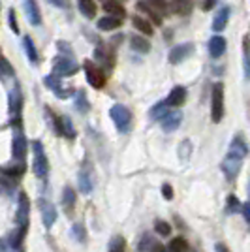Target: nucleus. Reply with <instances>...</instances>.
<instances>
[{
	"instance_id": "obj_13",
	"label": "nucleus",
	"mask_w": 250,
	"mask_h": 252,
	"mask_svg": "<svg viewBox=\"0 0 250 252\" xmlns=\"http://www.w3.org/2000/svg\"><path fill=\"white\" fill-rule=\"evenodd\" d=\"M29 213H31V201L29 198L21 194L19 196V213H17V219L21 224V230H27V224H29Z\"/></svg>"
},
{
	"instance_id": "obj_36",
	"label": "nucleus",
	"mask_w": 250,
	"mask_h": 252,
	"mask_svg": "<svg viewBox=\"0 0 250 252\" xmlns=\"http://www.w3.org/2000/svg\"><path fill=\"white\" fill-rule=\"evenodd\" d=\"M62 126H64V136L66 137H75V130L72 126V121L68 117H62Z\"/></svg>"
},
{
	"instance_id": "obj_47",
	"label": "nucleus",
	"mask_w": 250,
	"mask_h": 252,
	"mask_svg": "<svg viewBox=\"0 0 250 252\" xmlns=\"http://www.w3.org/2000/svg\"><path fill=\"white\" fill-rule=\"evenodd\" d=\"M119 2H121V0H119Z\"/></svg>"
},
{
	"instance_id": "obj_40",
	"label": "nucleus",
	"mask_w": 250,
	"mask_h": 252,
	"mask_svg": "<svg viewBox=\"0 0 250 252\" xmlns=\"http://www.w3.org/2000/svg\"><path fill=\"white\" fill-rule=\"evenodd\" d=\"M162 194H164V198L166 200H171L173 198V189H171V185H162Z\"/></svg>"
},
{
	"instance_id": "obj_9",
	"label": "nucleus",
	"mask_w": 250,
	"mask_h": 252,
	"mask_svg": "<svg viewBox=\"0 0 250 252\" xmlns=\"http://www.w3.org/2000/svg\"><path fill=\"white\" fill-rule=\"evenodd\" d=\"M194 53V45L192 43H183V45H175L171 51H169V63L171 64H179L183 63L185 59H187L188 55H192Z\"/></svg>"
},
{
	"instance_id": "obj_29",
	"label": "nucleus",
	"mask_w": 250,
	"mask_h": 252,
	"mask_svg": "<svg viewBox=\"0 0 250 252\" xmlns=\"http://www.w3.org/2000/svg\"><path fill=\"white\" fill-rule=\"evenodd\" d=\"M23 47H25V53H27V57L31 59V63H38V51H36V45L32 42L29 36H25V40H23Z\"/></svg>"
},
{
	"instance_id": "obj_15",
	"label": "nucleus",
	"mask_w": 250,
	"mask_h": 252,
	"mask_svg": "<svg viewBox=\"0 0 250 252\" xmlns=\"http://www.w3.org/2000/svg\"><path fill=\"white\" fill-rule=\"evenodd\" d=\"M104 10L107 15L111 17H117V19H125L126 17V10L125 6L119 2V0H105L104 2Z\"/></svg>"
},
{
	"instance_id": "obj_39",
	"label": "nucleus",
	"mask_w": 250,
	"mask_h": 252,
	"mask_svg": "<svg viewBox=\"0 0 250 252\" xmlns=\"http://www.w3.org/2000/svg\"><path fill=\"white\" fill-rule=\"evenodd\" d=\"M8 19H10V27H11V31L15 32H19V25H17V19H15V11L13 10H10L8 11Z\"/></svg>"
},
{
	"instance_id": "obj_23",
	"label": "nucleus",
	"mask_w": 250,
	"mask_h": 252,
	"mask_svg": "<svg viewBox=\"0 0 250 252\" xmlns=\"http://www.w3.org/2000/svg\"><path fill=\"white\" fill-rule=\"evenodd\" d=\"M94 183H93V177H91V171L89 169H83V171H79V189L83 194H89L91 190H93Z\"/></svg>"
},
{
	"instance_id": "obj_11",
	"label": "nucleus",
	"mask_w": 250,
	"mask_h": 252,
	"mask_svg": "<svg viewBox=\"0 0 250 252\" xmlns=\"http://www.w3.org/2000/svg\"><path fill=\"white\" fill-rule=\"evenodd\" d=\"M187 102V89L185 87H173L171 91H169V94L166 98V105L169 107H181V105Z\"/></svg>"
},
{
	"instance_id": "obj_6",
	"label": "nucleus",
	"mask_w": 250,
	"mask_h": 252,
	"mask_svg": "<svg viewBox=\"0 0 250 252\" xmlns=\"http://www.w3.org/2000/svg\"><path fill=\"white\" fill-rule=\"evenodd\" d=\"M79 70V66L75 61L68 59V57H59L55 59V64H53V74L59 75V77H68V75L75 74Z\"/></svg>"
},
{
	"instance_id": "obj_12",
	"label": "nucleus",
	"mask_w": 250,
	"mask_h": 252,
	"mask_svg": "<svg viewBox=\"0 0 250 252\" xmlns=\"http://www.w3.org/2000/svg\"><path fill=\"white\" fill-rule=\"evenodd\" d=\"M228 155H231V157L235 158H243L249 155V147H247V143H245V139L241 136H235L233 137V141L229 143V153Z\"/></svg>"
},
{
	"instance_id": "obj_1",
	"label": "nucleus",
	"mask_w": 250,
	"mask_h": 252,
	"mask_svg": "<svg viewBox=\"0 0 250 252\" xmlns=\"http://www.w3.org/2000/svg\"><path fill=\"white\" fill-rule=\"evenodd\" d=\"M109 115H111V121L115 123L119 132H123V134L130 132V128H132V113H130V109L126 105H113L109 109Z\"/></svg>"
},
{
	"instance_id": "obj_7",
	"label": "nucleus",
	"mask_w": 250,
	"mask_h": 252,
	"mask_svg": "<svg viewBox=\"0 0 250 252\" xmlns=\"http://www.w3.org/2000/svg\"><path fill=\"white\" fill-rule=\"evenodd\" d=\"M241 164H243V160L241 158H235L228 155V157L224 158V162H222V171H224V175L228 181H235L237 175H239L241 171Z\"/></svg>"
},
{
	"instance_id": "obj_5",
	"label": "nucleus",
	"mask_w": 250,
	"mask_h": 252,
	"mask_svg": "<svg viewBox=\"0 0 250 252\" xmlns=\"http://www.w3.org/2000/svg\"><path fill=\"white\" fill-rule=\"evenodd\" d=\"M11 149H13V158L23 166L27 153H29V143H27V137L21 132V128L17 132H13V141H11Z\"/></svg>"
},
{
	"instance_id": "obj_18",
	"label": "nucleus",
	"mask_w": 250,
	"mask_h": 252,
	"mask_svg": "<svg viewBox=\"0 0 250 252\" xmlns=\"http://www.w3.org/2000/svg\"><path fill=\"white\" fill-rule=\"evenodd\" d=\"M121 25H123V19H117V17H111V15H105L102 19H98V29L104 32L117 31Z\"/></svg>"
},
{
	"instance_id": "obj_32",
	"label": "nucleus",
	"mask_w": 250,
	"mask_h": 252,
	"mask_svg": "<svg viewBox=\"0 0 250 252\" xmlns=\"http://www.w3.org/2000/svg\"><path fill=\"white\" fill-rule=\"evenodd\" d=\"M167 113V105L166 102H158L156 105H153L151 107V111H149V115H151V119H155V121H160L162 117Z\"/></svg>"
},
{
	"instance_id": "obj_26",
	"label": "nucleus",
	"mask_w": 250,
	"mask_h": 252,
	"mask_svg": "<svg viewBox=\"0 0 250 252\" xmlns=\"http://www.w3.org/2000/svg\"><path fill=\"white\" fill-rule=\"evenodd\" d=\"M137 10L143 11V13H147V15L153 19V23H156V25H162V15H160V13H158L155 8H151V6L147 4L145 0H143V2H137Z\"/></svg>"
},
{
	"instance_id": "obj_31",
	"label": "nucleus",
	"mask_w": 250,
	"mask_h": 252,
	"mask_svg": "<svg viewBox=\"0 0 250 252\" xmlns=\"http://www.w3.org/2000/svg\"><path fill=\"white\" fill-rule=\"evenodd\" d=\"M75 107H77V111H81V113H87L89 107H91V104H89V100H87V96H85L83 91H77V93H75Z\"/></svg>"
},
{
	"instance_id": "obj_33",
	"label": "nucleus",
	"mask_w": 250,
	"mask_h": 252,
	"mask_svg": "<svg viewBox=\"0 0 250 252\" xmlns=\"http://www.w3.org/2000/svg\"><path fill=\"white\" fill-rule=\"evenodd\" d=\"M145 2L151 6V8H155L160 15H166L167 11H169V6H167L166 0H145Z\"/></svg>"
},
{
	"instance_id": "obj_3",
	"label": "nucleus",
	"mask_w": 250,
	"mask_h": 252,
	"mask_svg": "<svg viewBox=\"0 0 250 252\" xmlns=\"http://www.w3.org/2000/svg\"><path fill=\"white\" fill-rule=\"evenodd\" d=\"M224 117V85L217 83L211 94V119L213 123H220Z\"/></svg>"
},
{
	"instance_id": "obj_43",
	"label": "nucleus",
	"mask_w": 250,
	"mask_h": 252,
	"mask_svg": "<svg viewBox=\"0 0 250 252\" xmlns=\"http://www.w3.org/2000/svg\"><path fill=\"white\" fill-rule=\"evenodd\" d=\"M153 252H167L162 245H155V249H153Z\"/></svg>"
},
{
	"instance_id": "obj_42",
	"label": "nucleus",
	"mask_w": 250,
	"mask_h": 252,
	"mask_svg": "<svg viewBox=\"0 0 250 252\" xmlns=\"http://www.w3.org/2000/svg\"><path fill=\"white\" fill-rule=\"evenodd\" d=\"M215 4H217V0H205V4H203V10H211Z\"/></svg>"
},
{
	"instance_id": "obj_37",
	"label": "nucleus",
	"mask_w": 250,
	"mask_h": 252,
	"mask_svg": "<svg viewBox=\"0 0 250 252\" xmlns=\"http://www.w3.org/2000/svg\"><path fill=\"white\" fill-rule=\"evenodd\" d=\"M0 74H4L6 77L13 75V68H11L10 63H8L4 57H0Z\"/></svg>"
},
{
	"instance_id": "obj_38",
	"label": "nucleus",
	"mask_w": 250,
	"mask_h": 252,
	"mask_svg": "<svg viewBox=\"0 0 250 252\" xmlns=\"http://www.w3.org/2000/svg\"><path fill=\"white\" fill-rule=\"evenodd\" d=\"M239 207H241L239 200L235 196H228V213H237Z\"/></svg>"
},
{
	"instance_id": "obj_2",
	"label": "nucleus",
	"mask_w": 250,
	"mask_h": 252,
	"mask_svg": "<svg viewBox=\"0 0 250 252\" xmlns=\"http://www.w3.org/2000/svg\"><path fill=\"white\" fill-rule=\"evenodd\" d=\"M32 147H34L32 169H34V173H36V177L38 179H45L47 177V173H49V162H47V157H45V151H43L40 141H34Z\"/></svg>"
},
{
	"instance_id": "obj_44",
	"label": "nucleus",
	"mask_w": 250,
	"mask_h": 252,
	"mask_svg": "<svg viewBox=\"0 0 250 252\" xmlns=\"http://www.w3.org/2000/svg\"><path fill=\"white\" fill-rule=\"evenodd\" d=\"M51 4H55V6H64V0H49Z\"/></svg>"
},
{
	"instance_id": "obj_24",
	"label": "nucleus",
	"mask_w": 250,
	"mask_h": 252,
	"mask_svg": "<svg viewBox=\"0 0 250 252\" xmlns=\"http://www.w3.org/2000/svg\"><path fill=\"white\" fill-rule=\"evenodd\" d=\"M243 68H245V75L250 79V38L249 36L243 38Z\"/></svg>"
},
{
	"instance_id": "obj_14",
	"label": "nucleus",
	"mask_w": 250,
	"mask_h": 252,
	"mask_svg": "<svg viewBox=\"0 0 250 252\" xmlns=\"http://www.w3.org/2000/svg\"><path fill=\"white\" fill-rule=\"evenodd\" d=\"M226 38L222 36H213L211 42H209V53L213 59H220L224 53H226Z\"/></svg>"
},
{
	"instance_id": "obj_21",
	"label": "nucleus",
	"mask_w": 250,
	"mask_h": 252,
	"mask_svg": "<svg viewBox=\"0 0 250 252\" xmlns=\"http://www.w3.org/2000/svg\"><path fill=\"white\" fill-rule=\"evenodd\" d=\"M77 8L83 13L87 19H93L96 17V11H98V6L94 0H77Z\"/></svg>"
},
{
	"instance_id": "obj_46",
	"label": "nucleus",
	"mask_w": 250,
	"mask_h": 252,
	"mask_svg": "<svg viewBox=\"0 0 250 252\" xmlns=\"http://www.w3.org/2000/svg\"><path fill=\"white\" fill-rule=\"evenodd\" d=\"M249 194H250V183H249Z\"/></svg>"
},
{
	"instance_id": "obj_19",
	"label": "nucleus",
	"mask_w": 250,
	"mask_h": 252,
	"mask_svg": "<svg viewBox=\"0 0 250 252\" xmlns=\"http://www.w3.org/2000/svg\"><path fill=\"white\" fill-rule=\"evenodd\" d=\"M132 25H134V29L141 32L143 36H153V34H155L153 25L147 21V19H143L141 15H134V17H132Z\"/></svg>"
},
{
	"instance_id": "obj_20",
	"label": "nucleus",
	"mask_w": 250,
	"mask_h": 252,
	"mask_svg": "<svg viewBox=\"0 0 250 252\" xmlns=\"http://www.w3.org/2000/svg\"><path fill=\"white\" fill-rule=\"evenodd\" d=\"M171 10L177 15H190L194 10V0H173Z\"/></svg>"
},
{
	"instance_id": "obj_34",
	"label": "nucleus",
	"mask_w": 250,
	"mask_h": 252,
	"mask_svg": "<svg viewBox=\"0 0 250 252\" xmlns=\"http://www.w3.org/2000/svg\"><path fill=\"white\" fill-rule=\"evenodd\" d=\"M125 249H126V241L121 235L113 237L111 243H109V252H125Z\"/></svg>"
},
{
	"instance_id": "obj_30",
	"label": "nucleus",
	"mask_w": 250,
	"mask_h": 252,
	"mask_svg": "<svg viewBox=\"0 0 250 252\" xmlns=\"http://www.w3.org/2000/svg\"><path fill=\"white\" fill-rule=\"evenodd\" d=\"M167 252H188V243L183 237H175V239H171V243H169Z\"/></svg>"
},
{
	"instance_id": "obj_45",
	"label": "nucleus",
	"mask_w": 250,
	"mask_h": 252,
	"mask_svg": "<svg viewBox=\"0 0 250 252\" xmlns=\"http://www.w3.org/2000/svg\"><path fill=\"white\" fill-rule=\"evenodd\" d=\"M217 252H228V249L224 245H217Z\"/></svg>"
},
{
	"instance_id": "obj_8",
	"label": "nucleus",
	"mask_w": 250,
	"mask_h": 252,
	"mask_svg": "<svg viewBox=\"0 0 250 252\" xmlns=\"http://www.w3.org/2000/svg\"><path fill=\"white\" fill-rule=\"evenodd\" d=\"M43 83L47 85V87H49V89H51L53 93L59 96V98H66V96L72 94V89H64L59 75H55V74L45 75V77H43Z\"/></svg>"
},
{
	"instance_id": "obj_17",
	"label": "nucleus",
	"mask_w": 250,
	"mask_h": 252,
	"mask_svg": "<svg viewBox=\"0 0 250 252\" xmlns=\"http://www.w3.org/2000/svg\"><path fill=\"white\" fill-rule=\"evenodd\" d=\"M228 19H229V8L228 6H224V8H220L219 13L215 15V21H213V31L215 32H220L226 29V25H228Z\"/></svg>"
},
{
	"instance_id": "obj_28",
	"label": "nucleus",
	"mask_w": 250,
	"mask_h": 252,
	"mask_svg": "<svg viewBox=\"0 0 250 252\" xmlns=\"http://www.w3.org/2000/svg\"><path fill=\"white\" fill-rule=\"evenodd\" d=\"M130 45H132V49L137 53L151 51V43L147 42L145 38H141V36H132V38H130Z\"/></svg>"
},
{
	"instance_id": "obj_10",
	"label": "nucleus",
	"mask_w": 250,
	"mask_h": 252,
	"mask_svg": "<svg viewBox=\"0 0 250 252\" xmlns=\"http://www.w3.org/2000/svg\"><path fill=\"white\" fill-rule=\"evenodd\" d=\"M181 121H183V115L179 111H167L166 115L160 119V125H162L164 132H175L181 126Z\"/></svg>"
},
{
	"instance_id": "obj_22",
	"label": "nucleus",
	"mask_w": 250,
	"mask_h": 252,
	"mask_svg": "<svg viewBox=\"0 0 250 252\" xmlns=\"http://www.w3.org/2000/svg\"><path fill=\"white\" fill-rule=\"evenodd\" d=\"M40 207H42V215H43L45 226H51L53 222H55V219H57V211H55V207L45 200H40Z\"/></svg>"
},
{
	"instance_id": "obj_25",
	"label": "nucleus",
	"mask_w": 250,
	"mask_h": 252,
	"mask_svg": "<svg viewBox=\"0 0 250 252\" xmlns=\"http://www.w3.org/2000/svg\"><path fill=\"white\" fill-rule=\"evenodd\" d=\"M21 104H23L21 89H19V87H15L10 94V111L11 113H19V111H21Z\"/></svg>"
},
{
	"instance_id": "obj_4",
	"label": "nucleus",
	"mask_w": 250,
	"mask_h": 252,
	"mask_svg": "<svg viewBox=\"0 0 250 252\" xmlns=\"http://www.w3.org/2000/svg\"><path fill=\"white\" fill-rule=\"evenodd\" d=\"M85 74H87V81H89V85L94 87V89H102V87L105 85V81H107V75H105L104 70L98 68V66L93 64L91 61L85 63Z\"/></svg>"
},
{
	"instance_id": "obj_35",
	"label": "nucleus",
	"mask_w": 250,
	"mask_h": 252,
	"mask_svg": "<svg viewBox=\"0 0 250 252\" xmlns=\"http://www.w3.org/2000/svg\"><path fill=\"white\" fill-rule=\"evenodd\" d=\"M155 230H156L158 235H162V237H167V235L171 233V226H169L166 220H156V222H155Z\"/></svg>"
},
{
	"instance_id": "obj_27",
	"label": "nucleus",
	"mask_w": 250,
	"mask_h": 252,
	"mask_svg": "<svg viewBox=\"0 0 250 252\" xmlns=\"http://www.w3.org/2000/svg\"><path fill=\"white\" fill-rule=\"evenodd\" d=\"M62 205L68 213H72V209L75 207V190L72 187H66L62 192Z\"/></svg>"
},
{
	"instance_id": "obj_16",
	"label": "nucleus",
	"mask_w": 250,
	"mask_h": 252,
	"mask_svg": "<svg viewBox=\"0 0 250 252\" xmlns=\"http://www.w3.org/2000/svg\"><path fill=\"white\" fill-rule=\"evenodd\" d=\"M25 10H27V17L31 25L38 27L42 23V13H40V8L36 4V0H25Z\"/></svg>"
},
{
	"instance_id": "obj_41",
	"label": "nucleus",
	"mask_w": 250,
	"mask_h": 252,
	"mask_svg": "<svg viewBox=\"0 0 250 252\" xmlns=\"http://www.w3.org/2000/svg\"><path fill=\"white\" fill-rule=\"evenodd\" d=\"M243 215H245V219L250 222V201L245 205V207H243Z\"/></svg>"
}]
</instances>
